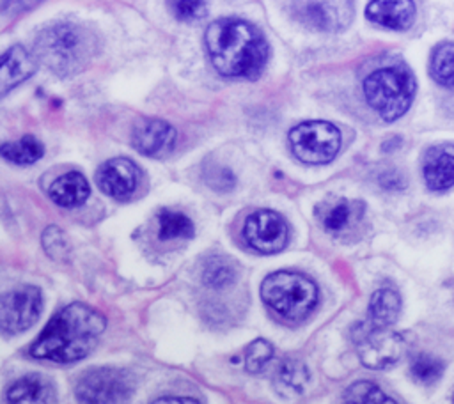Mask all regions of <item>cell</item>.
<instances>
[{"instance_id": "cell-26", "label": "cell", "mask_w": 454, "mask_h": 404, "mask_svg": "<svg viewBox=\"0 0 454 404\" xmlns=\"http://www.w3.org/2000/svg\"><path fill=\"white\" fill-rule=\"evenodd\" d=\"M431 76L445 87H454V43H442L431 55Z\"/></svg>"}, {"instance_id": "cell-2", "label": "cell", "mask_w": 454, "mask_h": 404, "mask_svg": "<svg viewBox=\"0 0 454 404\" xmlns=\"http://www.w3.org/2000/svg\"><path fill=\"white\" fill-rule=\"evenodd\" d=\"M204 39L215 69L229 78H257L270 57L262 34L243 19H216Z\"/></svg>"}, {"instance_id": "cell-20", "label": "cell", "mask_w": 454, "mask_h": 404, "mask_svg": "<svg viewBox=\"0 0 454 404\" xmlns=\"http://www.w3.org/2000/svg\"><path fill=\"white\" fill-rule=\"evenodd\" d=\"M364 214V204L358 200L340 198L335 204H330L321 216L323 227L333 234H339L356 223Z\"/></svg>"}, {"instance_id": "cell-6", "label": "cell", "mask_w": 454, "mask_h": 404, "mask_svg": "<svg viewBox=\"0 0 454 404\" xmlns=\"http://www.w3.org/2000/svg\"><path fill=\"white\" fill-rule=\"evenodd\" d=\"M135 390L133 376L117 367H96L78 379L76 399L80 404H129Z\"/></svg>"}, {"instance_id": "cell-24", "label": "cell", "mask_w": 454, "mask_h": 404, "mask_svg": "<svg viewBox=\"0 0 454 404\" xmlns=\"http://www.w3.org/2000/svg\"><path fill=\"white\" fill-rule=\"evenodd\" d=\"M158 236L160 239H188L193 236V223L179 211L161 209L158 213Z\"/></svg>"}, {"instance_id": "cell-7", "label": "cell", "mask_w": 454, "mask_h": 404, "mask_svg": "<svg viewBox=\"0 0 454 404\" xmlns=\"http://www.w3.org/2000/svg\"><path fill=\"white\" fill-rule=\"evenodd\" d=\"M293 154L309 165L332 161L340 149V131L326 120H307L289 131Z\"/></svg>"}, {"instance_id": "cell-16", "label": "cell", "mask_w": 454, "mask_h": 404, "mask_svg": "<svg viewBox=\"0 0 454 404\" xmlns=\"http://www.w3.org/2000/svg\"><path fill=\"white\" fill-rule=\"evenodd\" d=\"M365 16L385 28L406 30L415 19V4L413 0H371Z\"/></svg>"}, {"instance_id": "cell-29", "label": "cell", "mask_w": 454, "mask_h": 404, "mask_svg": "<svg viewBox=\"0 0 454 404\" xmlns=\"http://www.w3.org/2000/svg\"><path fill=\"white\" fill-rule=\"evenodd\" d=\"M167 5L179 21H199L207 14V0H167Z\"/></svg>"}, {"instance_id": "cell-10", "label": "cell", "mask_w": 454, "mask_h": 404, "mask_svg": "<svg viewBox=\"0 0 454 404\" xmlns=\"http://www.w3.org/2000/svg\"><path fill=\"white\" fill-rule=\"evenodd\" d=\"M43 294L34 285L16 287L2 296L0 324L5 333L28 330L41 315Z\"/></svg>"}, {"instance_id": "cell-17", "label": "cell", "mask_w": 454, "mask_h": 404, "mask_svg": "<svg viewBox=\"0 0 454 404\" xmlns=\"http://www.w3.org/2000/svg\"><path fill=\"white\" fill-rule=\"evenodd\" d=\"M37 69L34 55H30L23 46L16 44L2 55L0 62V94L5 96L11 89L25 82Z\"/></svg>"}, {"instance_id": "cell-33", "label": "cell", "mask_w": 454, "mask_h": 404, "mask_svg": "<svg viewBox=\"0 0 454 404\" xmlns=\"http://www.w3.org/2000/svg\"><path fill=\"white\" fill-rule=\"evenodd\" d=\"M380 183H381V186L390 188V190H395V188H403V186H404V181H403L401 175H399L397 172H394V170L383 174L381 179H380Z\"/></svg>"}, {"instance_id": "cell-28", "label": "cell", "mask_w": 454, "mask_h": 404, "mask_svg": "<svg viewBox=\"0 0 454 404\" xmlns=\"http://www.w3.org/2000/svg\"><path fill=\"white\" fill-rule=\"evenodd\" d=\"M271 356L273 346L264 338H257L245 349V369L252 374L261 372L270 363Z\"/></svg>"}, {"instance_id": "cell-12", "label": "cell", "mask_w": 454, "mask_h": 404, "mask_svg": "<svg viewBox=\"0 0 454 404\" xmlns=\"http://www.w3.org/2000/svg\"><path fill=\"white\" fill-rule=\"evenodd\" d=\"M140 179L138 167L128 158H112L105 161L96 172V183L106 195L126 200L129 198Z\"/></svg>"}, {"instance_id": "cell-8", "label": "cell", "mask_w": 454, "mask_h": 404, "mask_svg": "<svg viewBox=\"0 0 454 404\" xmlns=\"http://www.w3.org/2000/svg\"><path fill=\"white\" fill-rule=\"evenodd\" d=\"M351 338L355 342L360 361L374 370L388 369L397 363L404 353V340L399 333L371 322H360L353 328Z\"/></svg>"}, {"instance_id": "cell-21", "label": "cell", "mask_w": 454, "mask_h": 404, "mask_svg": "<svg viewBox=\"0 0 454 404\" xmlns=\"http://www.w3.org/2000/svg\"><path fill=\"white\" fill-rule=\"evenodd\" d=\"M401 298L394 289H378L369 299V322L388 328L399 315Z\"/></svg>"}, {"instance_id": "cell-34", "label": "cell", "mask_w": 454, "mask_h": 404, "mask_svg": "<svg viewBox=\"0 0 454 404\" xmlns=\"http://www.w3.org/2000/svg\"><path fill=\"white\" fill-rule=\"evenodd\" d=\"M151 404H199V402L190 397H160Z\"/></svg>"}, {"instance_id": "cell-5", "label": "cell", "mask_w": 454, "mask_h": 404, "mask_svg": "<svg viewBox=\"0 0 454 404\" xmlns=\"http://www.w3.org/2000/svg\"><path fill=\"white\" fill-rule=\"evenodd\" d=\"M261 298L278 315L289 321L305 319L317 303V287L312 280L293 271H277L261 284Z\"/></svg>"}, {"instance_id": "cell-9", "label": "cell", "mask_w": 454, "mask_h": 404, "mask_svg": "<svg viewBox=\"0 0 454 404\" xmlns=\"http://www.w3.org/2000/svg\"><path fill=\"white\" fill-rule=\"evenodd\" d=\"M293 16L317 32H340L353 19L351 0H293Z\"/></svg>"}, {"instance_id": "cell-30", "label": "cell", "mask_w": 454, "mask_h": 404, "mask_svg": "<svg viewBox=\"0 0 454 404\" xmlns=\"http://www.w3.org/2000/svg\"><path fill=\"white\" fill-rule=\"evenodd\" d=\"M43 246L46 250V253L55 259V260H64L69 253V245H67V239L64 236V232L51 225L48 227L44 232H43Z\"/></svg>"}, {"instance_id": "cell-18", "label": "cell", "mask_w": 454, "mask_h": 404, "mask_svg": "<svg viewBox=\"0 0 454 404\" xmlns=\"http://www.w3.org/2000/svg\"><path fill=\"white\" fill-rule=\"evenodd\" d=\"M310 381L307 365L298 358H286L275 370L273 386L282 397H296L305 392Z\"/></svg>"}, {"instance_id": "cell-15", "label": "cell", "mask_w": 454, "mask_h": 404, "mask_svg": "<svg viewBox=\"0 0 454 404\" xmlns=\"http://www.w3.org/2000/svg\"><path fill=\"white\" fill-rule=\"evenodd\" d=\"M7 404H55L57 392L53 383L41 374H27L16 379L7 393Z\"/></svg>"}, {"instance_id": "cell-25", "label": "cell", "mask_w": 454, "mask_h": 404, "mask_svg": "<svg viewBox=\"0 0 454 404\" xmlns=\"http://www.w3.org/2000/svg\"><path fill=\"white\" fill-rule=\"evenodd\" d=\"M344 404H397L378 385L371 381H356L344 390Z\"/></svg>"}, {"instance_id": "cell-23", "label": "cell", "mask_w": 454, "mask_h": 404, "mask_svg": "<svg viewBox=\"0 0 454 404\" xmlns=\"http://www.w3.org/2000/svg\"><path fill=\"white\" fill-rule=\"evenodd\" d=\"M0 152L5 159H9L16 165H30V163L37 161L39 158H43L44 147L35 136L25 135L16 142L2 144Z\"/></svg>"}, {"instance_id": "cell-3", "label": "cell", "mask_w": 454, "mask_h": 404, "mask_svg": "<svg viewBox=\"0 0 454 404\" xmlns=\"http://www.w3.org/2000/svg\"><path fill=\"white\" fill-rule=\"evenodd\" d=\"M98 48V37L90 30L69 23L44 28L34 43L37 60L60 76L83 71L96 57Z\"/></svg>"}, {"instance_id": "cell-31", "label": "cell", "mask_w": 454, "mask_h": 404, "mask_svg": "<svg viewBox=\"0 0 454 404\" xmlns=\"http://www.w3.org/2000/svg\"><path fill=\"white\" fill-rule=\"evenodd\" d=\"M204 177H206V183H207L211 188L218 190V191H227V190H231V188L234 186V181H236L234 175H232V172H231L229 168L218 167V165H213V167L206 168Z\"/></svg>"}, {"instance_id": "cell-1", "label": "cell", "mask_w": 454, "mask_h": 404, "mask_svg": "<svg viewBox=\"0 0 454 404\" xmlns=\"http://www.w3.org/2000/svg\"><path fill=\"white\" fill-rule=\"evenodd\" d=\"M105 326V317L89 305H66L30 346V356L55 363L78 361L96 347Z\"/></svg>"}, {"instance_id": "cell-32", "label": "cell", "mask_w": 454, "mask_h": 404, "mask_svg": "<svg viewBox=\"0 0 454 404\" xmlns=\"http://www.w3.org/2000/svg\"><path fill=\"white\" fill-rule=\"evenodd\" d=\"M41 0H4L2 2V12L4 14H21L32 7H35Z\"/></svg>"}, {"instance_id": "cell-14", "label": "cell", "mask_w": 454, "mask_h": 404, "mask_svg": "<svg viewBox=\"0 0 454 404\" xmlns=\"http://www.w3.org/2000/svg\"><path fill=\"white\" fill-rule=\"evenodd\" d=\"M424 181L429 190L443 191L454 184V144H438L426 151L422 161Z\"/></svg>"}, {"instance_id": "cell-11", "label": "cell", "mask_w": 454, "mask_h": 404, "mask_svg": "<svg viewBox=\"0 0 454 404\" xmlns=\"http://www.w3.org/2000/svg\"><path fill=\"white\" fill-rule=\"evenodd\" d=\"M243 237L250 248L261 253H277L287 245V225L278 213L259 209L247 218Z\"/></svg>"}, {"instance_id": "cell-22", "label": "cell", "mask_w": 454, "mask_h": 404, "mask_svg": "<svg viewBox=\"0 0 454 404\" xmlns=\"http://www.w3.org/2000/svg\"><path fill=\"white\" fill-rule=\"evenodd\" d=\"M200 278H202L204 285H207L211 289L229 287L236 280V266L227 257L211 255L202 264Z\"/></svg>"}, {"instance_id": "cell-19", "label": "cell", "mask_w": 454, "mask_h": 404, "mask_svg": "<svg viewBox=\"0 0 454 404\" xmlns=\"http://www.w3.org/2000/svg\"><path fill=\"white\" fill-rule=\"evenodd\" d=\"M89 183L80 172H67L57 177L50 186V198L62 207L82 206L89 197Z\"/></svg>"}, {"instance_id": "cell-13", "label": "cell", "mask_w": 454, "mask_h": 404, "mask_svg": "<svg viewBox=\"0 0 454 404\" xmlns=\"http://www.w3.org/2000/svg\"><path fill=\"white\" fill-rule=\"evenodd\" d=\"M133 147L149 158H163L176 145V129L161 119H142L131 131Z\"/></svg>"}, {"instance_id": "cell-27", "label": "cell", "mask_w": 454, "mask_h": 404, "mask_svg": "<svg viewBox=\"0 0 454 404\" xmlns=\"http://www.w3.org/2000/svg\"><path fill=\"white\" fill-rule=\"evenodd\" d=\"M410 372L415 381L422 385H431L436 379H440L443 372V363L429 354H419L410 363Z\"/></svg>"}, {"instance_id": "cell-4", "label": "cell", "mask_w": 454, "mask_h": 404, "mask_svg": "<svg viewBox=\"0 0 454 404\" xmlns=\"http://www.w3.org/2000/svg\"><path fill=\"white\" fill-rule=\"evenodd\" d=\"M415 94V78L404 66L372 71L364 80V96L369 106L383 119L395 120L410 108Z\"/></svg>"}]
</instances>
